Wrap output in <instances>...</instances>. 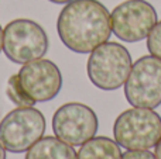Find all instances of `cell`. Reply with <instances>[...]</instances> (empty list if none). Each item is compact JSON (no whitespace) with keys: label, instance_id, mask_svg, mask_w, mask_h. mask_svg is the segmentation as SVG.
Returning <instances> with one entry per match:
<instances>
[{"label":"cell","instance_id":"obj_3","mask_svg":"<svg viewBox=\"0 0 161 159\" xmlns=\"http://www.w3.org/2000/svg\"><path fill=\"white\" fill-rule=\"evenodd\" d=\"M113 135L125 149H150L161 140V117L154 109H129L116 118Z\"/></svg>","mask_w":161,"mask_h":159},{"label":"cell","instance_id":"obj_6","mask_svg":"<svg viewBox=\"0 0 161 159\" xmlns=\"http://www.w3.org/2000/svg\"><path fill=\"white\" fill-rule=\"evenodd\" d=\"M125 96L133 107L156 109L161 104V59L144 55L133 64L125 83Z\"/></svg>","mask_w":161,"mask_h":159},{"label":"cell","instance_id":"obj_4","mask_svg":"<svg viewBox=\"0 0 161 159\" xmlns=\"http://www.w3.org/2000/svg\"><path fill=\"white\" fill-rule=\"evenodd\" d=\"M45 30L28 18H16L3 30V52L14 64H27L40 59L48 51Z\"/></svg>","mask_w":161,"mask_h":159},{"label":"cell","instance_id":"obj_14","mask_svg":"<svg viewBox=\"0 0 161 159\" xmlns=\"http://www.w3.org/2000/svg\"><path fill=\"white\" fill-rule=\"evenodd\" d=\"M122 159H157L148 149H127L122 155Z\"/></svg>","mask_w":161,"mask_h":159},{"label":"cell","instance_id":"obj_5","mask_svg":"<svg viewBox=\"0 0 161 159\" xmlns=\"http://www.w3.org/2000/svg\"><path fill=\"white\" fill-rule=\"evenodd\" d=\"M45 117L34 106L17 107L0 121V142L11 154L27 152L44 137Z\"/></svg>","mask_w":161,"mask_h":159},{"label":"cell","instance_id":"obj_7","mask_svg":"<svg viewBox=\"0 0 161 159\" xmlns=\"http://www.w3.org/2000/svg\"><path fill=\"white\" fill-rule=\"evenodd\" d=\"M157 11L147 0H126L110 14L112 31L125 42H139L147 38L157 23Z\"/></svg>","mask_w":161,"mask_h":159},{"label":"cell","instance_id":"obj_9","mask_svg":"<svg viewBox=\"0 0 161 159\" xmlns=\"http://www.w3.org/2000/svg\"><path fill=\"white\" fill-rule=\"evenodd\" d=\"M17 75L24 92L36 103H44L55 99L62 87L61 70L50 59L40 58L27 62Z\"/></svg>","mask_w":161,"mask_h":159},{"label":"cell","instance_id":"obj_17","mask_svg":"<svg viewBox=\"0 0 161 159\" xmlns=\"http://www.w3.org/2000/svg\"><path fill=\"white\" fill-rule=\"evenodd\" d=\"M0 159H6V149L0 142Z\"/></svg>","mask_w":161,"mask_h":159},{"label":"cell","instance_id":"obj_18","mask_svg":"<svg viewBox=\"0 0 161 159\" xmlns=\"http://www.w3.org/2000/svg\"><path fill=\"white\" fill-rule=\"evenodd\" d=\"M3 51V28L0 25V52Z\"/></svg>","mask_w":161,"mask_h":159},{"label":"cell","instance_id":"obj_10","mask_svg":"<svg viewBox=\"0 0 161 159\" xmlns=\"http://www.w3.org/2000/svg\"><path fill=\"white\" fill-rule=\"evenodd\" d=\"M25 159H76V152L69 144L48 135L28 149Z\"/></svg>","mask_w":161,"mask_h":159},{"label":"cell","instance_id":"obj_2","mask_svg":"<svg viewBox=\"0 0 161 159\" xmlns=\"http://www.w3.org/2000/svg\"><path fill=\"white\" fill-rule=\"evenodd\" d=\"M131 66V55L119 42H105L91 52L86 64V73L93 86L112 92L125 86Z\"/></svg>","mask_w":161,"mask_h":159},{"label":"cell","instance_id":"obj_15","mask_svg":"<svg viewBox=\"0 0 161 159\" xmlns=\"http://www.w3.org/2000/svg\"><path fill=\"white\" fill-rule=\"evenodd\" d=\"M156 158L157 159H161V140L157 142V145H156Z\"/></svg>","mask_w":161,"mask_h":159},{"label":"cell","instance_id":"obj_12","mask_svg":"<svg viewBox=\"0 0 161 159\" xmlns=\"http://www.w3.org/2000/svg\"><path fill=\"white\" fill-rule=\"evenodd\" d=\"M6 95L10 99V101H13L17 107H30V106L36 104V101H34L21 87L19 75H13L8 78L7 87H6Z\"/></svg>","mask_w":161,"mask_h":159},{"label":"cell","instance_id":"obj_8","mask_svg":"<svg viewBox=\"0 0 161 159\" xmlns=\"http://www.w3.org/2000/svg\"><path fill=\"white\" fill-rule=\"evenodd\" d=\"M97 115L83 103L62 104L53 115V131L57 138L71 146L83 145L97 132Z\"/></svg>","mask_w":161,"mask_h":159},{"label":"cell","instance_id":"obj_11","mask_svg":"<svg viewBox=\"0 0 161 159\" xmlns=\"http://www.w3.org/2000/svg\"><path fill=\"white\" fill-rule=\"evenodd\" d=\"M122 149L114 140L93 137L86 141L76 154V159H122Z\"/></svg>","mask_w":161,"mask_h":159},{"label":"cell","instance_id":"obj_13","mask_svg":"<svg viewBox=\"0 0 161 159\" xmlns=\"http://www.w3.org/2000/svg\"><path fill=\"white\" fill-rule=\"evenodd\" d=\"M147 49L153 56L161 59V20L156 23L147 37Z\"/></svg>","mask_w":161,"mask_h":159},{"label":"cell","instance_id":"obj_1","mask_svg":"<svg viewBox=\"0 0 161 159\" xmlns=\"http://www.w3.org/2000/svg\"><path fill=\"white\" fill-rule=\"evenodd\" d=\"M57 31L68 49L91 54L110 38V13L99 0H72L59 13Z\"/></svg>","mask_w":161,"mask_h":159},{"label":"cell","instance_id":"obj_16","mask_svg":"<svg viewBox=\"0 0 161 159\" xmlns=\"http://www.w3.org/2000/svg\"><path fill=\"white\" fill-rule=\"evenodd\" d=\"M51 3H55V4H67V3L72 2V0H48Z\"/></svg>","mask_w":161,"mask_h":159}]
</instances>
